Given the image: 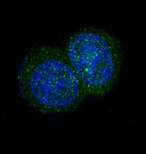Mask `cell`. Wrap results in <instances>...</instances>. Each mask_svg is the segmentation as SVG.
Here are the masks:
<instances>
[{"instance_id":"1","label":"cell","mask_w":146,"mask_h":154,"mask_svg":"<svg viewBox=\"0 0 146 154\" xmlns=\"http://www.w3.org/2000/svg\"><path fill=\"white\" fill-rule=\"evenodd\" d=\"M19 94L31 106L45 114H66L87 95L65 49L43 45L32 48L18 74Z\"/></svg>"},{"instance_id":"2","label":"cell","mask_w":146,"mask_h":154,"mask_svg":"<svg viewBox=\"0 0 146 154\" xmlns=\"http://www.w3.org/2000/svg\"><path fill=\"white\" fill-rule=\"evenodd\" d=\"M121 45L114 36L93 27L69 38L65 50L86 94L101 97L113 88L122 68Z\"/></svg>"}]
</instances>
